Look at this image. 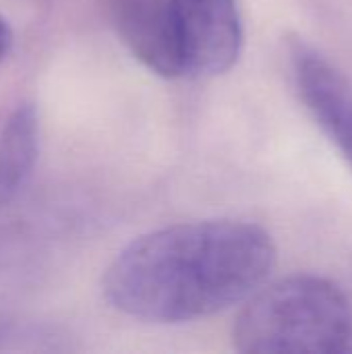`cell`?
I'll return each instance as SVG.
<instances>
[{
	"label": "cell",
	"instance_id": "cell-5",
	"mask_svg": "<svg viewBox=\"0 0 352 354\" xmlns=\"http://www.w3.org/2000/svg\"><path fill=\"white\" fill-rule=\"evenodd\" d=\"M108 15L129 52L151 73L183 77L172 0H108Z\"/></svg>",
	"mask_w": 352,
	"mask_h": 354
},
{
	"label": "cell",
	"instance_id": "cell-3",
	"mask_svg": "<svg viewBox=\"0 0 352 354\" xmlns=\"http://www.w3.org/2000/svg\"><path fill=\"white\" fill-rule=\"evenodd\" d=\"M183 73L216 77L230 71L243 50L237 0H172Z\"/></svg>",
	"mask_w": 352,
	"mask_h": 354
},
{
	"label": "cell",
	"instance_id": "cell-2",
	"mask_svg": "<svg viewBox=\"0 0 352 354\" xmlns=\"http://www.w3.org/2000/svg\"><path fill=\"white\" fill-rule=\"evenodd\" d=\"M352 338V311L330 280L297 274L247 299L232 328V344L247 354H338Z\"/></svg>",
	"mask_w": 352,
	"mask_h": 354
},
{
	"label": "cell",
	"instance_id": "cell-7",
	"mask_svg": "<svg viewBox=\"0 0 352 354\" xmlns=\"http://www.w3.org/2000/svg\"><path fill=\"white\" fill-rule=\"evenodd\" d=\"M10 41H12V31L6 23V19L0 15V60L6 56L8 48H10Z\"/></svg>",
	"mask_w": 352,
	"mask_h": 354
},
{
	"label": "cell",
	"instance_id": "cell-4",
	"mask_svg": "<svg viewBox=\"0 0 352 354\" xmlns=\"http://www.w3.org/2000/svg\"><path fill=\"white\" fill-rule=\"evenodd\" d=\"M293 77L301 102L352 170V83L313 46L290 44Z\"/></svg>",
	"mask_w": 352,
	"mask_h": 354
},
{
	"label": "cell",
	"instance_id": "cell-8",
	"mask_svg": "<svg viewBox=\"0 0 352 354\" xmlns=\"http://www.w3.org/2000/svg\"><path fill=\"white\" fill-rule=\"evenodd\" d=\"M0 336H2V330H0Z\"/></svg>",
	"mask_w": 352,
	"mask_h": 354
},
{
	"label": "cell",
	"instance_id": "cell-1",
	"mask_svg": "<svg viewBox=\"0 0 352 354\" xmlns=\"http://www.w3.org/2000/svg\"><path fill=\"white\" fill-rule=\"evenodd\" d=\"M276 266L270 232L243 220L174 224L135 239L110 263L104 297L149 324H185L253 297Z\"/></svg>",
	"mask_w": 352,
	"mask_h": 354
},
{
	"label": "cell",
	"instance_id": "cell-6",
	"mask_svg": "<svg viewBox=\"0 0 352 354\" xmlns=\"http://www.w3.org/2000/svg\"><path fill=\"white\" fill-rule=\"evenodd\" d=\"M39 153V118L33 104L17 106L0 131V201L15 199L33 174Z\"/></svg>",
	"mask_w": 352,
	"mask_h": 354
}]
</instances>
